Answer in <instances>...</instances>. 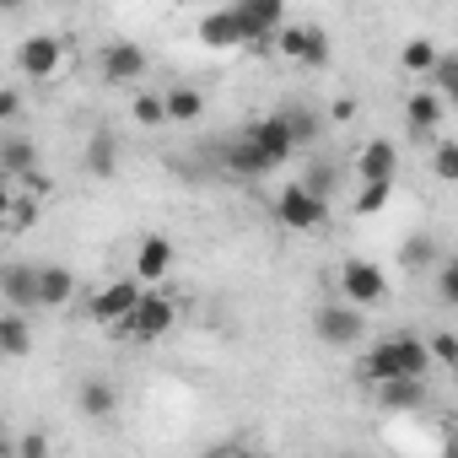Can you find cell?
Segmentation results:
<instances>
[{
	"label": "cell",
	"instance_id": "obj_1",
	"mask_svg": "<svg viewBox=\"0 0 458 458\" xmlns=\"http://www.w3.org/2000/svg\"><path fill=\"white\" fill-rule=\"evenodd\" d=\"M426 367H431V345L415 340V335H394V340H383V345L367 351L361 377L377 383V388H383V383H420Z\"/></svg>",
	"mask_w": 458,
	"mask_h": 458
},
{
	"label": "cell",
	"instance_id": "obj_2",
	"mask_svg": "<svg viewBox=\"0 0 458 458\" xmlns=\"http://www.w3.org/2000/svg\"><path fill=\"white\" fill-rule=\"evenodd\" d=\"M173 318H178V302L167 297V292H146V302L114 329L119 340H135V345H151V340H162L167 329H173Z\"/></svg>",
	"mask_w": 458,
	"mask_h": 458
},
{
	"label": "cell",
	"instance_id": "obj_3",
	"mask_svg": "<svg viewBox=\"0 0 458 458\" xmlns=\"http://www.w3.org/2000/svg\"><path fill=\"white\" fill-rule=\"evenodd\" d=\"M276 221L286 226V233H318V226L329 221V205L313 199L302 183H286V189L276 194Z\"/></svg>",
	"mask_w": 458,
	"mask_h": 458
},
{
	"label": "cell",
	"instance_id": "obj_4",
	"mask_svg": "<svg viewBox=\"0 0 458 458\" xmlns=\"http://www.w3.org/2000/svg\"><path fill=\"white\" fill-rule=\"evenodd\" d=\"M243 135H249V146L259 151L265 173L286 167V162H292V151H297V140H292V130H286V119H281V114H270V119H254V124H243Z\"/></svg>",
	"mask_w": 458,
	"mask_h": 458
},
{
	"label": "cell",
	"instance_id": "obj_5",
	"mask_svg": "<svg viewBox=\"0 0 458 458\" xmlns=\"http://www.w3.org/2000/svg\"><path fill=\"white\" fill-rule=\"evenodd\" d=\"M313 335H318L324 345H335V351L356 345V340L367 335L361 308H351V302H318V313H313Z\"/></svg>",
	"mask_w": 458,
	"mask_h": 458
},
{
	"label": "cell",
	"instance_id": "obj_6",
	"mask_svg": "<svg viewBox=\"0 0 458 458\" xmlns=\"http://www.w3.org/2000/svg\"><path fill=\"white\" fill-rule=\"evenodd\" d=\"M340 292H345L351 308H372V302L388 297V276H383L372 259H345V265H340Z\"/></svg>",
	"mask_w": 458,
	"mask_h": 458
},
{
	"label": "cell",
	"instance_id": "obj_7",
	"mask_svg": "<svg viewBox=\"0 0 458 458\" xmlns=\"http://www.w3.org/2000/svg\"><path fill=\"white\" fill-rule=\"evenodd\" d=\"M140 302H146V292H140V281H130V276H124V281H114V286H103L98 297H87V313H92L98 324H108V329H119V324H124V318H130V313H135Z\"/></svg>",
	"mask_w": 458,
	"mask_h": 458
},
{
	"label": "cell",
	"instance_id": "obj_8",
	"mask_svg": "<svg viewBox=\"0 0 458 458\" xmlns=\"http://www.w3.org/2000/svg\"><path fill=\"white\" fill-rule=\"evenodd\" d=\"M276 49H281L286 60L308 65V71H324V65H329V33H324V28H281Z\"/></svg>",
	"mask_w": 458,
	"mask_h": 458
},
{
	"label": "cell",
	"instance_id": "obj_9",
	"mask_svg": "<svg viewBox=\"0 0 458 458\" xmlns=\"http://www.w3.org/2000/svg\"><path fill=\"white\" fill-rule=\"evenodd\" d=\"M17 65H22L28 81H49V76H60V65H65V44L49 38V33H33V38L17 49Z\"/></svg>",
	"mask_w": 458,
	"mask_h": 458
},
{
	"label": "cell",
	"instance_id": "obj_10",
	"mask_svg": "<svg viewBox=\"0 0 458 458\" xmlns=\"http://www.w3.org/2000/svg\"><path fill=\"white\" fill-rule=\"evenodd\" d=\"M98 65H103V76H108L114 87H130V81L146 76V49H140V44H103Z\"/></svg>",
	"mask_w": 458,
	"mask_h": 458
},
{
	"label": "cell",
	"instance_id": "obj_11",
	"mask_svg": "<svg viewBox=\"0 0 458 458\" xmlns=\"http://www.w3.org/2000/svg\"><path fill=\"white\" fill-rule=\"evenodd\" d=\"M442 114H447V98H442L437 87H420V92H410V103H404V119H410L415 140H431V130L442 124Z\"/></svg>",
	"mask_w": 458,
	"mask_h": 458
},
{
	"label": "cell",
	"instance_id": "obj_12",
	"mask_svg": "<svg viewBox=\"0 0 458 458\" xmlns=\"http://www.w3.org/2000/svg\"><path fill=\"white\" fill-rule=\"evenodd\" d=\"M399 173V146L394 140H367L361 157H356V178L361 183H394Z\"/></svg>",
	"mask_w": 458,
	"mask_h": 458
},
{
	"label": "cell",
	"instance_id": "obj_13",
	"mask_svg": "<svg viewBox=\"0 0 458 458\" xmlns=\"http://www.w3.org/2000/svg\"><path fill=\"white\" fill-rule=\"evenodd\" d=\"M199 44H205V49H238V44H249V38H243V22H238V6L205 12V17H199Z\"/></svg>",
	"mask_w": 458,
	"mask_h": 458
},
{
	"label": "cell",
	"instance_id": "obj_14",
	"mask_svg": "<svg viewBox=\"0 0 458 458\" xmlns=\"http://www.w3.org/2000/svg\"><path fill=\"white\" fill-rule=\"evenodd\" d=\"M0 173H6V183H22L28 173H38V151H33V140L28 135H6L0 140Z\"/></svg>",
	"mask_w": 458,
	"mask_h": 458
},
{
	"label": "cell",
	"instance_id": "obj_15",
	"mask_svg": "<svg viewBox=\"0 0 458 458\" xmlns=\"http://www.w3.org/2000/svg\"><path fill=\"white\" fill-rule=\"evenodd\" d=\"M0 292H6V302L17 313L38 308V265H6V276H0Z\"/></svg>",
	"mask_w": 458,
	"mask_h": 458
},
{
	"label": "cell",
	"instance_id": "obj_16",
	"mask_svg": "<svg viewBox=\"0 0 458 458\" xmlns=\"http://www.w3.org/2000/svg\"><path fill=\"white\" fill-rule=\"evenodd\" d=\"M81 167H87L92 178H114V173H119V135H114V130H92V140H87V151H81Z\"/></svg>",
	"mask_w": 458,
	"mask_h": 458
},
{
	"label": "cell",
	"instance_id": "obj_17",
	"mask_svg": "<svg viewBox=\"0 0 458 458\" xmlns=\"http://www.w3.org/2000/svg\"><path fill=\"white\" fill-rule=\"evenodd\" d=\"M167 270H173V243L162 233L140 238V249H135V281H162Z\"/></svg>",
	"mask_w": 458,
	"mask_h": 458
},
{
	"label": "cell",
	"instance_id": "obj_18",
	"mask_svg": "<svg viewBox=\"0 0 458 458\" xmlns=\"http://www.w3.org/2000/svg\"><path fill=\"white\" fill-rule=\"evenodd\" d=\"M76 297V276L65 265H38V308H65Z\"/></svg>",
	"mask_w": 458,
	"mask_h": 458
},
{
	"label": "cell",
	"instance_id": "obj_19",
	"mask_svg": "<svg viewBox=\"0 0 458 458\" xmlns=\"http://www.w3.org/2000/svg\"><path fill=\"white\" fill-rule=\"evenodd\" d=\"M114 404H119V394H114V383H108V377H87V383L76 388V410H81L87 420H108V415H114Z\"/></svg>",
	"mask_w": 458,
	"mask_h": 458
},
{
	"label": "cell",
	"instance_id": "obj_20",
	"mask_svg": "<svg viewBox=\"0 0 458 458\" xmlns=\"http://www.w3.org/2000/svg\"><path fill=\"white\" fill-rule=\"evenodd\" d=\"M0 351H6V356H28L33 351V329H28V318L17 308L0 313Z\"/></svg>",
	"mask_w": 458,
	"mask_h": 458
},
{
	"label": "cell",
	"instance_id": "obj_21",
	"mask_svg": "<svg viewBox=\"0 0 458 458\" xmlns=\"http://www.w3.org/2000/svg\"><path fill=\"white\" fill-rule=\"evenodd\" d=\"M162 103H167V119H173V124H194V119L205 114V98H199L194 87H167Z\"/></svg>",
	"mask_w": 458,
	"mask_h": 458
},
{
	"label": "cell",
	"instance_id": "obj_22",
	"mask_svg": "<svg viewBox=\"0 0 458 458\" xmlns=\"http://www.w3.org/2000/svg\"><path fill=\"white\" fill-rule=\"evenodd\" d=\"M399 65H404V71H415V76H431V71L442 65V55H437V44H431V38H410V44L399 49Z\"/></svg>",
	"mask_w": 458,
	"mask_h": 458
},
{
	"label": "cell",
	"instance_id": "obj_23",
	"mask_svg": "<svg viewBox=\"0 0 458 458\" xmlns=\"http://www.w3.org/2000/svg\"><path fill=\"white\" fill-rule=\"evenodd\" d=\"M281 119H286V130H292V140H297V146H313V140L324 135V119H318L313 108H286Z\"/></svg>",
	"mask_w": 458,
	"mask_h": 458
},
{
	"label": "cell",
	"instance_id": "obj_24",
	"mask_svg": "<svg viewBox=\"0 0 458 458\" xmlns=\"http://www.w3.org/2000/svg\"><path fill=\"white\" fill-rule=\"evenodd\" d=\"M297 183H302L313 199H324V205H329V194H335V183H340V178H335V167H329V162H313V167H308Z\"/></svg>",
	"mask_w": 458,
	"mask_h": 458
},
{
	"label": "cell",
	"instance_id": "obj_25",
	"mask_svg": "<svg viewBox=\"0 0 458 458\" xmlns=\"http://www.w3.org/2000/svg\"><path fill=\"white\" fill-rule=\"evenodd\" d=\"M377 404L383 410H415L420 404V383H383L377 388Z\"/></svg>",
	"mask_w": 458,
	"mask_h": 458
},
{
	"label": "cell",
	"instance_id": "obj_26",
	"mask_svg": "<svg viewBox=\"0 0 458 458\" xmlns=\"http://www.w3.org/2000/svg\"><path fill=\"white\" fill-rule=\"evenodd\" d=\"M130 114H135V124H140V130H157V124L167 119V103H162V98H151V92H135Z\"/></svg>",
	"mask_w": 458,
	"mask_h": 458
},
{
	"label": "cell",
	"instance_id": "obj_27",
	"mask_svg": "<svg viewBox=\"0 0 458 458\" xmlns=\"http://www.w3.org/2000/svg\"><path fill=\"white\" fill-rule=\"evenodd\" d=\"M431 173L442 183H458V140H437L431 146Z\"/></svg>",
	"mask_w": 458,
	"mask_h": 458
},
{
	"label": "cell",
	"instance_id": "obj_28",
	"mask_svg": "<svg viewBox=\"0 0 458 458\" xmlns=\"http://www.w3.org/2000/svg\"><path fill=\"white\" fill-rule=\"evenodd\" d=\"M388 199H394V183H361V194H356V216H377Z\"/></svg>",
	"mask_w": 458,
	"mask_h": 458
},
{
	"label": "cell",
	"instance_id": "obj_29",
	"mask_svg": "<svg viewBox=\"0 0 458 458\" xmlns=\"http://www.w3.org/2000/svg\"><path fill=\"white\" fill-rule=\"evenodd\" d=\"M431 87L442 98H458V55H442V65L431 71Z\"/></svg>",
	"mask_w": 458,
	"mask_h": 458
},
{
	"label": "cell",
	"instance_id": "obj_30",
	"mask_svg": "<svg viewBox=\"0 0 458 458\" xmlns=\"http://www.w3.org/2000/svg\"><path fill=\"white\" fill-rule=\"evenodd\" d=\"M437 297H442L447 308H458V259H447V265L437 270Z\"/></svg>",
	"mask_w": 458,
	"mask_h": 458
},
{
	"label": "cell",
	"instance_id": "obj_31",
	"mask_svg": "<svg viewBox=\"0 0 458 458\" xmlns=\"http://www.w3.org/2000/svg\"><path fill=\"white\" fill-rule=\"evenodd\" d=\"M426 345H431V356H437V361H447V367H458V335H431Z\"/></svg>",
	"mask_w": 458,
	"mask_h": 458
},
{
	"label": "cell",
	"instance_id": "obj_32",
	"mask_svg": "<svg viewBox=\"0 0 458 458\" xmlns=\"http://www.w3.org/2000/svg\"><path fill=\"white\" fill-rule=\"evenodd\" d=\"M17 458H49V437H44V431H22Z\"/></svg>",
	"mask_w": 458,
	"mask_h": 458
},
{
	"label": "cell",
	"instance_id": "obj_33",
	"mask_svg": "<svg viewBox=\"0 0 458 458\" xmlns=\"http://www.w3.org/2000/svg\"><path fill=\"white\" fill-rule=\"evenodd\" d=\"M17 189H22V194H33V199H44V194H49V189H55V178H49V173H44V167H38V173H28V178H22V183H17Z\"/></svg>",
	"mask_w": 458,
	"mask_h": 458
},
{
	"label": "cell",
	"instance_id": "obj_34",
	"mask_svg": "<svg viewBox=\"0 0 458 458\" xmlns=\"http://www.w3.org/2000/svg\"><path fill=\"white\" fill-rule=\"evenodd\" d=\"M426 254H431V243H426V238H410V243H404V254H399V259H404V265H410V270H420V265H426Z\"/></svg>",
	"mask_w": 458,
	"mask_h": 458
},
{
	"label": "cell",
	"instance_id": "obj_35",
	"mask_svg": "<svg viewBox=\"0 0 458 458\" xmlns=\"http://www.w3.org/2000/svg\"><path fill=\"white\" fill-rule=\"evenodd\" d=\"M17 114H22V92H17V87H6V92H0V119L17 124Z\"/></svg>",
	"mask_w": 458,
	"mask_h": 458
},
{
	"label": "cell",
	"instance_id": "obj_36",
	"mask_svg": "<svg viewBox=\"0 0 458 458\" xmlns=\"http://www.w3.org/2000/svg\"><path fill=\"white\" fill-rule=\"evenodd\" d=\"M329 119H335V124H351V119H356V103H351V98H335V103H329Z\"/></svg>",
	"mask_w": 458,
	"mask_h": 458
},
{
	"label": "cell",
	"instance_id": "obj_37",
	"mask_svg": "<svg viewBox=\"0 0 458 458\" xmlns=\"http://www.w3.org/2000/svg\"><path fill=\"white\" fill-rule=\"evenodd\" d=\"M205 458H249V453H243V447H238V442H226V447H210V453H205Z\"/></svg>",
	"mask_w": 458,
	"mask_h": 458
},
{
	"label": "cell",
	"instance_id": "obj_38",
	"mask_svg": "<svg viewBox=\"0 0 458 458\" xmlns=\"http://www.w3.org/2000/svg\"><path fill=\"white\" fill-rule=\"evenodd\" d=\"M442 458H458V437H453V447H447V453H442Z\"/></svg>",
	"mask_w": 458,
	"mask_h": 458
},
{
	"label": "cell",
	"instance_id": "obj_39",
	"mask_svg": "<svg viewBox=\"0 0 458 458\" xmlns=\"http://www.w3.org/2000/svg\"><path fill=\"white\" fill-rule=\"evenodd\" d=\"M453 103H458V98H453Z\"/></svg>",
	"mask_w": 458,
	"mask_h": 458
}]
</instances>
